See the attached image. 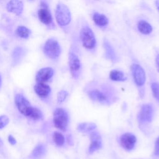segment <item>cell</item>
I'll list each match as a JSON object with an SVG mask.
<instances>
[{"label": "cell", "mask_w": 159, "mask_h": 159, "mask_svg": "<svg viewBox=\"0 0 159 159\" xmlns=\"http://www.w3.org/2000/svg\"><path fill=\"white\" fill-rule=\"evenodd\" d=\"M55 17L57 22L61 26H65L68 25L71 19L70 9L65 4L61 2H59L57 5Z\"/></svg>", "instance_id": "cell-1"}, {"label": "cell", "mask_w": 159, "mask_h": 159, "mask_svg": "<svg viewBox=\"0 0 159 159\" xmlns=\"http://www.w3.org/2000/svg\"><path fill=\"white\" fill-rule=\"evenodd\" d=\"M53 124L55 127L62 131L66 130L68 123L67 112L62 108H57L53 112Z\"/></svg>", "instance_id": "cell-2"}, {"label": "cell", "mask_w": 159, "mask_h": 159, "mask_svg": "<svg viewBox=\"0 0 159 159\" xmlns=\"http://www.w3.org/2000/svg\"><path fill=\"white\" fill-rule=\"evenodd\" d=\"M80 39L83 45L87 49L91 50L96 47V40L93 30L88 27H83L80 32Z\"/></svg>", "instance_id": "cell-3"}, {"label": "cell", "mask_w": 159, "mask_h": 159, "mask_svg": "<svg viewBox=\"0 0 159 159\" xmlns=\"http://www.w3.org/2000/svg\"><path fill=\"white\" fill-rule=\"evenodd\" d=\"M43 51L48 57L56 58L60 54V46L56 40L50 39L45 42Z\"/></svg>", "instance_id": "cell-4"}, {"label": "cell", "mask_w": 159, "mask_h": 159, "mask_svg": "<svg viewBox=\"0 0 159 159\" xmlns=\"http://www.w3.org/2000/svg\"><path fill=\"white\" fill-rule=\"evenodd\" d=\"M15 102L17 109L23 115L29 117L33 107L31 106L30 102L20 94H17L15 97Z\"/></svg>", "instance_id": "cell-5"}, {"label": "cell", "mask_w": 159, "mask_h": 159, "mask_svg": "<svg viewBox=\"0 0 159 159\" xmlns=\"http://www.w3.org/2000/svg\"><path fill=\"white\" fill-rule=\"evenodd\" d=\"M132 73L135 83L139 87L142 86L145 82L146 76L144 70L139 64H133L131 66Z\"/></svg>", "instance_id": "cell-6"}, {"label": "cell", "mask_w": 159, "mask_h": 159, "mask_svg": "<svg viewBox=\"0 0 159 159\" xmlns=\"http://www.w3.org/2000/svg\"><path fill=\"white\" fill-rule=\"evenodd\" d=\"M153 116V108L148 104H143L139 113V120L142 124L149 123Z\"/></svg>", "instance_id": "cell-7"}, {"label": "cell", "mask_w": 159, "mask_h": 159, "mask_svg": "<svg viewBox=\"0 0 159 159\" xmlns=\"http://www.w3.org/2000/svg\"><path fill=\"white\" fill-rule=\"evenodd\" d=\"M69 66L71 73L73 77L77 78L79 76L81 70V63L78 55L74 52L69 53Z\"/></svg>", "instance_id": "cell-8"}, {"label": "cell", "mask_w": 159, "mask_h": 159, "mask_svg": "<svg viewBox=\"0 0 159 159\" xmlns=\"http://www.w3.org/2000/svg\"><path fill=\"white\" fill-rule=\"evenodd\" d=\"M136 142V137L131 133H125L120 137V145L126 150H132L135 147Z\"/></svg>", "instance_id": "cell-9"}, {"label": "cell", "mask_w": 159, "mask_h": 159, "mask_svg": "<svg viewBox=\"0 0 159 159\" xmlns=\"http://www.w3.org/2000/svg\"><path fill=\"white\" fill-rule=\"evenodd\" d=\"M47 148L43 143H37L27 157L28 159H43L47 154Z\"/></svg>", "instance_id": "cell-10"}, {"label": "cell", "mask_w": 159, "mask_h": 159, "mask_svg": "<svg viewBox=\"0 0 159 159\" xmlns=\"http://www.w3.org/2000/svg\"><path fill=\"white\" fill-rule=\"evenodd\" d=\"M91 143L89 148V153H92L94 152L99 150L102 147L101 137L98 132L93 131L90 134Z\"/></svg>", "instance_id": "cell-11"}, {"label": "cell", "mask_w": 159, "mask_h": 159, "mask_svg": "<svg viewBox=\"0 0 159 159\" xmlns=\"http://www.w3.org/2000/svg\"><path fill=\"white\" fill-rule=\"evenodd\" d=\"M53 70L52 68L46 67L40 69L36 75V81L38 83H45L48 81L53 76Z\"/></svg>", "instance_id": "cell-12"}, {"label": "cell", "mask_w": 159, "mask_h": 159, "mask_svg": "<svg viewBox=\"0 0 159 159\" xmlns=\"http://www.w3.org/2000/svg\"><path fill=\"white\" fill-rule=\"evenodd\" d=\"M88 95L93 101L102 104H107L109 102V99L106 94L98 89L88 91Z\"/></svg>", "instance_id": "cell-13"}, {"label": "cell", "mask_w": 159, "mask_h": 159, "mask_svg": "<svg viewBox=\"0 0 159 159\" xmlns=\"http://www.w3.org/2000/svg\"><path fill=\"white\" fill-rule=\"evenodd\" d=\"M103 47L104 48V55L106 58L111 60L112 62H116L117 57L112 46L107 40H104L103 42Z\"/></svg>", "instance_id": "cell-14"}, {"label": "cell", "mask_w": 159, "mask_h": 159, "mask_svg": "<svg viewBox=\"0 0 159 159\" xmlns=\"http://www.w3.org/2000/svg\"><path fill=\"white\" fill-rule=\"evenodd\" d=\"M23 2L20 1H11L7 4V11L17 16H19L22 14L23 11Z\"/></svg>", "instance_id": "cell-15"}, {"label": "cell", "mask_w": 159, "mask_h": 159, "mask_svg": "<svg viewBox=\"0 0 159 159\" xmlns=\"http://www.w3.org/2000/svg\"><path fill=\"white\" fill-rule=\"evenodd\" d=\"M38 16L40 20L44 24L48 25L52 22V16L47 7H43L39 10Z\"/></svg>", "instance_id": "cell-16"}, {"label": "cell", "mask_w": 159, "mask_h": 159, "mask_svg": "<svg viewBox=\"0 0 159 159\" xmlns=\"http://www.w3.org/2000/svg\"><path fill=\"white\" fill-rule=\"evenodd\" d=\"M34 89L35 93L42 98L47 96L51 91L50 87L43 83H38L35 86Z\"/></svg>", "instance_id": "cell-17"}, {"label": "cell", "mask_w": 159, "mask_h": 159, "mask_svg": "<svg viewBox=\"0 0 159 159\" xmlns=\"http://www.w3.org/2000/svg\"><path fill=\"white\" fill-rule=\"evenodd\" d=\"M93 19L94 23L99 27H104L108 24L109 20L107 17L102 14L94 12L93 15Z\"/></svg>", "instance_id": "cell-18"}, {"label": "cell", "mask_w": 159, "mask_h": 159, "mask_svg": "<svg viewBox=\"0 0 159 159\" xmlns=\"http://www.w3.org/2000/svg\"><path fill=\"white\" fill-rule=\"evenodd\" d=\"M137 27L140 32L143 34H149L152 31V27L151 25L145 20H140L138 22Z\"/></svg>", "instance_id": "cell-19"}, {"label": "cell", "mask_w": 159, "mask_h": 159, "mask_svg": "<svg viewBox=\"0 0 159 159\" xmlns=\"http://www.w3.org/2000/svg\"><path fill=\"white\" fill-rule=\"evenodd\" d=\"M109 77L111 80L114 81H124L127 80L124 73L119 70H114L110 72Z\"/></svg>", "instance_id": "cell-20"}, {"label": "cell", "mask_w": 159, "mask_h": 159, "mask_svg": "<svg viewBox=\"0 0 159 159\" xmlns=\"http://www.w3.org/2000/svg\"><path fill=\"white\" fill-rule=\"evenodd\" d=\"M96 125L94 123L91 122H83L81 123L78 125V130L82 132H87L96 129Z\"/></svg>", "instance_id": "cell-21"}, {"label": "cell", "mask_w": 159, "mask_h": 159, "mask_svg": "<svg viewBox=\"0 0 159 159\" xmlns=\"http://www.w3.org/2000/svg\"><path fill=\"white\" fill-rule=\"evenodd\" d=\"M52 139H53V141L54 142V143L57 146V147H62L65 142V137L63 136V135L59 132H55L53 134L52 136Z\"/></svg>", "instance_id": "cell-22"}, {"label": "cell", "mask_w": 159, "mask_h": 159, "mask_svg": "<svg viewBox=\"0 0 159 159\" xmlns=\"http://www.w3.org/2000/svg\"><path fill=\"white\" fill-rule=\"evenodd\" d=\"M16 34L22 38H27L30 35V31L28 28L24 26H19L16 30Z\"/></svg>", "instance_id": "cell-23"}, {"label": "cell", "mask_w": 159, "mask_h": 159, "mask_svg": "<svg viewBox=\"0 0 159 159\" xmlns=\"http://www.w3.org/2000/svg\"><path fill=\"white\" fill-rule=\"evenodd\" d=\"M151 88L153 96L156 100L159 102V83L157 82L152 83L151 84Z\"/></svg>", "instance_id": "cell-24"}, {"label": "cell", "mask_w": 159, "mask_h": 159, "mask_svg": "<svg viewBox=\"0 0 159 159\" xmlns=\"http://www.w3.org/2000/svg\"><path fill=\"white\" fill-rule=\"evenodd\" d=\"M29 117H30L34 120H39L42 117V114L41 111L39 110L37 108L33 107Z\"/></svg>", "instance_id": "cell-25"}, {"label": "cell", "mask_w": 159, "mask_h": 159, "mask_svg": "<svg viewBox=\"0 0 159 159\" xmlns=\"http://www.w3.org/2000/svg\"><path fill=\"white\" fill-rule=\"evenodd\" d=\"M68 96V93L65 90H61L58 92L57 94V101L58 102L60 103L63 102Z\"/></svg>", "instance_id": "cell-26"}, {"label": "cell", "mask_w": 159, "mask_h": 159, "mask_svg": "<svg viewBox=\"0 0 159 159\" xmlns=\"http://www.w3.org/2000/svg\"><path fill=\"white\" fill-rule=\"evenodd\" d=\"M9 122V119L7 116L3 115L0 116V129L4 128Z\"/></svg>", "instance_id": "cell-27"}, {"label": "cell", "mask_w": 159, "mask_h": 159, "mask_svg": "<svg viewBox=\"0 0 159 159\" xmlns=\"http://www.w3.org/2000/svg\"><path fill=\"white\" fill-rule=\"evenodd\" d=\"M154 155L155 156H159V137L157 139L155 143V149H154Z\"/></svg>", "instance_id": "cell-28"}, {"label": "cell", "mask_w": 159, "mask_h": 159, "mask_svg": "<svg viewBox=\"0 0 159 159\" xmlns=\"http://www.w3.org/2000/svg\"><path fill=\"white\" fill-rule=\"evenodd\" d=\"M8 142L12 145H15L17 143L16 139L12 135H9L8 136Z\"/></svg>", "instance_id": "cell-29"}, {"label": "cell", "mask_w": 159, "mask_h": 159, "mask_svg": "<svg viewBox=\"0 0 159 159\" xmlns=\"http://www.w3.org/2000/svg\"><path fill=\"white\" fill-rule=\"evenodd\" d=\"M155 61H156L157 66V67H158V70H159V54L157 55V57H156Z\"/></svg>", "instance_id": "cell-30"}, {"label": "cell", "mask_w": 159, "mask_h": 159, "mask_svg": "<svg viewBox=\"0 0 159 159\" xmlns=\"http://www.w3.org/2000/svg\"><path fill=\"white\" fill-rule=\"evenodd\" d=\"M155 4H156V6H157V9H158V11H159V1H156V2H155Z\"/></svg>", "instance_id": "cell-31"}, {"label": "cell", "mask_w": 159, "mask_h": 159, "mask_svg": "<svg viewBox=\"0 0 159 159\" xmlns=\"http://www.w3.org/2000/svg\"><path fill=\"white\" fill-rule=\"evenodd\" d=\"M3 146V141L2 140V139L0 138V148L2 147Z\"/></svg>", "instance_id": "cell-32"}, {"label": "cell", "mask_w": 159, "mask_h": 159, "mask_svg": "<svg viewBox=\"0 0 159 159\" xmlns=\"http://www.w3.org/2000/svg\"><path fill=\"white\" fill-rule=\"evenodd\" d=\"M1 77L0 76V86H1Z\"/></svg>", "instance_id": "cell-33"}]
</instances>
